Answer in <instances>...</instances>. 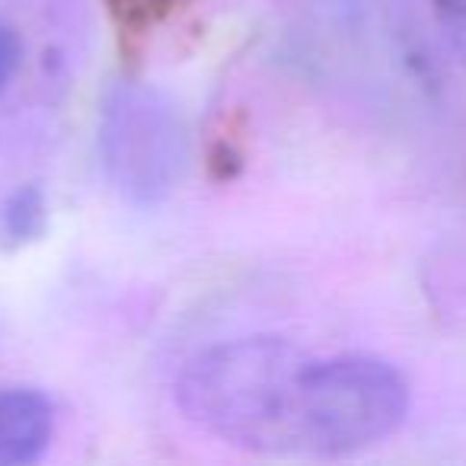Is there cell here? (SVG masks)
<instances>
[{
  "label": "cell",
  "instance_id": "obj_1",
  "mask_svg": "<svg viewBox=\"0 0 466 466\" xmlns=\"http://www.w3.org/2000/svg\"><path fill=\"white\" fill-rule=\"evenodd\" d=\"M304 358L281 339H237L186 364L176 383L182 412L205 431L247 451L300 447Z\"/></svg>",
  "mask_w": 466,
  "mask_h": 466
},
{
  "label": "cell",
  "instance_id": "obj_2",
  "mask_svg": "<svg viewBox=\"0 0 466 466\" xmlns=\"http://www.w3.org/2000/svg\"><path fill=\"white\" fill-rule=\"evenodd\" d=\"M409 390L390 364L336 358L307 364L300 377V447L351 453L383 441L402 421Z\"/></svg>",
  "mask_w": 466,
  "mask_h": 466
},
{
  "label": "cell",
  "instance_id": "obj_3",
  "mask_svg": "<svg viewBox=\"0 0 466 466\" xmlns=\"http://www.w3.org/2000/svg\"><path fill=\"white\" fill-rule=\"evenodd\" d=\"M103 157L131 201H157L186 167V128L167 99L144 86H118L103 112Z\"/></svg>",
  "mask_w": 466,
  "mask_h": 466
},
{
  "label": "cell",
  "instance_id": "obj_4",
  "mask_svg": "<svg viewBox=\"0 0 466 466\" xmlns=\"http://www.w3.org/2000/svg\"><path fill=\"white\" fill-rule=\"evenodd\" d=\"M55 431V409L35 390H0V466L33 463Z\"/></svg>",
  "mask_w": 466,
  "mask_h": 466
},
{
  "label": "cell",
  "instance_id": "obj_5",
  "mask_svg": "<svg viewBox=\"0 0 466 466\" xmlns=\"http://www.w3.org/2000/svg\"><path fill=\"white\" fill-rule=\"evenodd\" d=\"M431 4L451 42L466 52V0H431Z\"/></svg>",
  "mask_w": 466,
  "mask_h": 466
},
{
  "label": "cell",
  "instance_id": "obj_6",
  "mask_svg": "<svg viewBox=\"0 0 466 466\" xmlns=\"http://www.w3.org/2000/svg\"><path fill=\"white\" fill-rule=\"evenodd\" d=\"M16 67H20V39H16L14 29L0 23V93L14 80Z\"/></svg>",
  "mask_w": 466,
  "mask_h": 466
}]
</instances>
